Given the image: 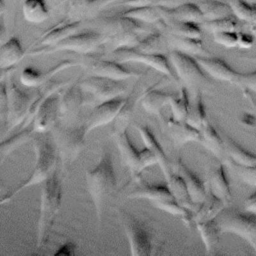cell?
<instances>
[{
  "label": "cell",
  "mask_w": 256,
  "mask_h": 256,
  "mask_svg": "<svg viewBox=\"0 0 256 256\" xmlns=\"http://www.w3.org/2000/svg\"><path fill=\"white\" fill-rule=\"evenodd\" d=\"M247 1H249V2H253V3H256V0H247Z\"/></svg>",
  "instance_id": "6125c7cd"
},
{
  "label": "cell",
  "mask_w": 256,
  "mask_h": 256,
  "mask_svg": "<svg viewBox=\"0 0 256 256\" xmlns=\"http://www.w3.org/2000/svg\"><path fill=\"white\" fill-rule=\"evenodd\" d=\"M85 180L96 217L101 222L105 203L117 189L114 165L107 148L102 149L97 165L93 169L85 172Z\"/></svg>",
  "instance_id": "6da1fadb"
},
{
  "label": "cell",
  "mask_w": 256,
  "mask_h": 256,
  "mask_svg": "<svg viewBox=\"0 0 256 256\" xmlns=\"http://www.w3.org/2000/svg\"><path fill=\"white\" fill-rule=\"evenodd\" d=\"M71 82H72V80H57V81H54V80L51 79L47 83L38 87V92L36 93L35 98L33 99L32 103H31L29 112H28L24 122L20 126V128H26L33 122V119H34L40 105L43 103V101L45 99H47L52 94L62 90L63 88L68 86Z\"/></svg>",
  "instance_id": "603a6c76"
},
{
  "label": "cell",
  "mask_w": 256,
  "mask_h": 256,
  "mask_svg": "<svg viewBox=\"0 0 256 256\" xmlns=\"http://www.w3.org/2000/svg\"><path fill=\"white\" fill-rule=\"evenodd\" d=\"M225 206L226 204L221 199L217 198L208 191L205 200L199 204L197 210L193 213V225L204 221L216 219L217 216L225 209Z\"/></svg>",
  "instance_id": "f546056e"
},
{
  "label": "cell",
  "mask_w": 256,
  "mask_h": 256,
  "mask_svg": "<svg viewBox=\"0 0 256 256\" xmlns=\"http://www.w3.org/2000/svg\"><path fill=\"white\" fill-rule=\"evenodd\" d=\"M167 7H156V6H141V7H130V9L121 13V15L136 19L142 23L148 25H159L166 17Z\"/></svg>",
  "instance_id": "4dcf8cb0"
},
{
  "label": "cell",
  "mask_w": 256,
  "mask_h": 256,
  "mask_svg": "<svg viewBox=\"0 0 256 256\" xmlns=\"http://www.w3.org/2000/svg\"><path fill=\"white\" fill-rule=\"evenodd\" d=\"M225 154L231 161L246 166H256V154L240 146L232 138L225 135L223 137Z\"/></svg>",
  "instance_id": "8d00e7d4"
},
{
  "label": "cell",
  "mask_w": 256,
  "mask_h": 256,
  "mask_svg": "<svg viewBox=\"0 0 256 256\" xmlns=\"http://www.w3.org/2000/svg\"><path fill=\"white\" fill-rule=\"evenodd\" d=\"M134 126L136 130L139 132L145 147L148 148L152 154L155 156L157 160V164L160 166V169L162 170L165 180L169 179L170 176L173 174V171L171 169L170 162L168 160L167 155L165 154L162 146L158 142L157 138L155 137L153 131L146 125H142L140 123H134Z\"/></svg>",
  "instance_id": "44dd1931"
},
{
  "label": "cell",
  "mask_w": 256,
  "mask_h": 256,
  "mask_svg": "<svg viewBox=\"0 0 256 256\" xmlns=\"http://www.w3.org/2000/svg\"><path fill=\"white\" fill-rule=\"evenodd\" d=\"M112 137L115 140L123 162L129 168L131 176L135 181L141 177L144 169L157 164L155 156L148 148L145 147L139 150L133 145L127 130L113 134Z\"/></svg>",
  "instance_id": "ba28073f"
},
{
  "label": "cell",
  "mask_w": 256,
  "mask_h": 256,
  "mask_svg": "<svg viewBox=\"0 0 256 256\" xmlns=\"http://www.w3.org/2000/svg\"><path fill=\"white\" fill-rule=\"evenodd\" d=\"M115 60H105L98 57H87L80 65L87 71L89 75L105 77L113 80H125L132 77L139 78L143 75L142 72L130 70Z\"/></svg>",
  "instance_id": "7c38bea8"
},
{
  "label": "cell",
  "mask_w": 256,
  "mask_h": 256,
  "mask_svg": "<svg viewBox=\"0 0 256 256\" xmlns=\"http://www.w3.org/2000/svg\"><path fill=\"white\" fill-rule=\"evenodd\" d=\"M208 191L221 199L226 205L231 201V189L223 164H219L211 172L208 180Z\"/></svg>",
  "instance_id": "f1b7e54d"
},
{
  "label": "cell",
  "mask_w": 256,
  "mask_h": 256,
  "mask_svg": "<svg viewBox=\"0 0 256 256\" xmlns=\"http://www.w3.org/2000/svg\"><path fill=\"white\" fill-rule=\"evenodd\" d=\"M159 28L164 32L190 37V38H202V27L201 24L195 22H183L174 20H164L159 25Z\"/></svg>",
  "instance_id": "e575fe53"
},
{
  "label": "cell",
  "mask_w": 256,
  "mask_h": 256,
  "mask_svg": "<svg viewBox=\"0 0 256 256\" xmlns=\"http://www.w3.org/2000/svg\"><path fill=\"white\" fill-rule=\"evenodd\" d=\"M197 228L202 242L205 246V250L207 254H214L218 248L220 241V234L222 233L221 228L217 219H212L208 221H204L201 223H197L195 225Z\"/></svg>",
  "instance_id": "836d02e7"
},
{
  "label": "cell",
  "mask_w": 256,
  "mask_h": 256,
  "mask_svg": "<svg viewBox=\"0 0 256 256\" xmlns=\"http://www.w3.org/2000/svg\"><path fill=\"white\" fill-rule=\"evenodd\" d=\"M233 16L245 24L256 20V3L247 0H227Z\"/></svg>",
  "instance_id": "7bdbcfd3"
},
{
  "label": "cell",
  "mask_w": 256,
  "mask_h": 256,
  "mask_svg": "<svg viewBox=\"0 0 256 256\" xmlns=\"http://www.w3.org/2000/svg\"><path fill=\"white\" fill-rule=\"evenodd\" d=\"M61 90L52 94L40 105L32 122L34 133H46L53 129L59 118Z\"/></svg>",
  "instance_id": "9a60e30c"
},
{
  "label": "cell",
  "mask_w": 256,
  "mask_h": 256,
  "mask_svg": "<svg viewBox=\"0 0 256 256\" xmlns=\"http://www.w3.org/2000/svg\"><path fill=\"white\" fill-rule=\"evenodd\" d=\"M172 111V117L176 120L185 121L190 106L188 92L185 86L180 87V94L178 97L174 96L169 103Z\"/></svg>",
  "instance_id": "f6af8a7d"
},
{
  "label": "cell",
  "mask_w": 256,
  "mask_h": 256,
  "mask_svg": "<svg viewBox=\"0 0 256 256\" xmlns=\"http://www.w3.org/2000/svg\"><path fill=\"white\" fill-rule=\"evenodd\" d=\"M238 33L239 31H223L212 35L217 44L225 48H235L238 45Z\"/></svg>",
  "instance_id": "f907efd6"
},
{
  "label": "cell",
  "mask_w": 256,
  "mask_h": 256,
  "mask_svg": "<svg viewBox=\"0 0 256 256\" xmlns=\"http://www.w3.org/2000/svg\"><path fill=\"white\" fill-rule=\"evenodd\" d=\"M249 100H250V102L254 105V107H255V109H256V104H255V103H253V101H252V99H251V98H249Z\"/></svg>",
  "instance_id": "94428289"
},
{
  "label": "cell",
  "mask_w": 256,
  "mask_h": 256,
  "mask_svg": "<svg viewBox=\"0 0 256 256\" xmlns=\"http://www.w3.org/2000/svg\"><path fill=\"white\" fill-rule=\"evenodd\" d=\"M165 181H166V184L168 185L172 195L176 199V201L180 205H182L183 207L187 208L188 210H190L194 213L197 210L199 204H195L192 201L182 177L178 173L173 172V174L170 176V178Z\"/></svg>",
  "instance_id": "d590c367"
},
{
  "label": "cell",
  "mask_w": 256,
  "mask_h": 256,
  "mask_svg": "<svg viewBox=\"0 0 256 256\" xmlns=\"http://www.w3.org/2000/svg\"><path fill=\"white\" fill-rule=\"evenodd\" d=\"M57 2V5H60V4H63L66 0H55Z\"/></svg>",
  "instance_id": "91938a15"
},
{
  "label": "cell",
  "mask_w": 256,
  "mask_h": 256,
  "mask_svg": "<svg viewBox=\"0 0 256 256\" xmlns=\"http://www.w3.org/2000/svg\"><path fill=\"white\" fill-rule=\"evenodd\" d=\"M198 143L209 150L215 157L222 159L225 154L223 137L217 132V130L207 121L200 128V138Z\"/></svg>",
  "instance_id": "d6a6232c"
},
{
  "label": "cell",
  "mask_w": 256,
  "mask_h": 256,
  "mask_svg": "<svg viewBox=\"0 0 256 256\" xmlns=\"http://www.w3.org/2000/svg\"><path fill=\"white\" fill-rule=\"evenodd\" d=\"M136 181L139 182L138 185L127 194V197L130 199H147L154 204L156 202L174 198L167 184H150L145 182L141 177Z\"/></svg>",
  "instance_id": "7402d4cb"
},
{
  "label": "cell",
  "mask_w": 256,
  "mask_h": 256,
  "mask_svg": "<svg viewBox=\"0 0 256 256\" xmlns=\"http://www.w3.org/2000/svg\"><path fill=\"white\" fill-rule=\"evenodd\" d=\"M243 205L246 212L256 214V190L245 199Z\"/></svg>",
  "instance_id": "9f6ffc18"
},
{
  "label": "cell",
  "mask_w": 256,
  "mask_h": 256,
  "mask_svg": "<svg viewBox=\"0 0 256 256\" xmlns=\"http://www.w3.org/2000/svg\"><path fill=\"white\" fill-rule=\"evenodd\" d=\"M7 93L8 111L5 124L7 125V132H9L15 127L22 125L29 112L33 99L26 92L21 90L11 78L7 83Z\"/></svg>",
  "instance_id": "4fadbf2b"
},
{
  "label": "cell",
  "mask_w": 256,
  "mask_h": 256,
  "mask_svg": "<svg viewBox=\"0 0 256 256\" xmlns=\"http://www.w3.org/2000/svg\"><path fill=\"white\" fill-rule=\"evenodd\" d=\"M91 0H69L67 15L69 19L81 20L86 18Z\"/></svg>",
  "instance_id": "681fc988"
},
{
  "label": "cell",
  "mask_w": 256,
  "mask_h": 256,
  "mask_svg": "<svg viewBox=\"0 0 256 256\" xmlns=\"http://www.w3.org/2000/svg\"><path fill=\"white\" fill-rule=\"evenodd\" d=\"M27 53L23 49L19 39L15 36L10 37L0 48V68L1 70L12 69L18 64Z\"/></svg>",
  "instance_id": "83f0119b"
},
{
  "label": "cell",
  "mask_w": 256,
  "mask_h": 256,
  "mask_svg": "<svg viewBox=\"0 0 256 256\" xmlns=\"http://www.w3.org/2000/svg\"><path fill=\"white\" fill-rule=\"evenodd\" d=\"M77 65H78V63L75 61L64 60V61H61L58 64L52 66L50 69H48L46 71H40L33 67L27 66L20 73V82L25 87L38 88L41 85L50 81L53 78V76L56 75L58 72H60L64 69L70 68V67L77 66Z\"/></svg>",
  "instance_id": "d6986e66"
},
{
  "label": "cell",
  "mask_w": 256,
  "mask_h": 256,
  "mask_svg": "<svg viewBox=\"0 0 256 256\" xmlns=\"http://www.w3.org/2000/svg\"><path fill=\"white\" fill-rule=\"evenodd\" d=\"M80 84L83 90L90 93L98 103L121 97L127 92V86L120 80L94 75H89L82 80L80 79Z\"/></svg>",
  "instance_id": "5bb4252c"
},
{
  "label": "cell",
  "mask_w": 256,
  "mask_h": 256,
  "mask_svg": "<svg viewBox=\"0 0 256 256\" xmlns=\"http://www.w3.org/2000/svg\"><path fill=\"white\" fill-rule=\"evenodd\" d=\"M76 246L73 242H65L58 247V249L54 252V255H75Z\"/></svg>",
  "instance_id": "11a10c76"
},
{
  "label": "cell",
  "mask_w": 256,
  "mask_h": 256,
  "mask_svg": "<svg viewBox=\"0 0 256 256\" xmlns=\"http://www.w3.org/2000/svg\"><path fill=\"white\" fill-rule=\"evenodd\" d=\"M62 197V183L56 170L54 174L42 184L41 188L36 237L37 249H40L49 239L54 222L61 208Z\"/></svg>",
  "instance_id": "3957f363"
},
{
  "label": "cell",
  "mask_w": 256,
  "mask_h": 256,
  "mask_svg": "<svg viewBox=\"0 0 256 256\" xmlns=\"http://www.w3.org/2000/svg\"><path fill=\"white\" fill-rule=\"evenodd\" d=\"M227 166L245 184L256 187V166H246L237 164L230 159L226 160Z\"/></svg>",
  "instance_id": "7dc6e473"
},
{
  "label": "cell",
  "mask_w": 256,
  "mask_h": 256,
  "mask_svg": "<svg viewBox=\"0 0 256 256\" xmlns=\"http://www.w3.org/2000/svg\"><path fill=\"white\" fill-rule=\"evenodd\" d=\"M8 111V93H7V83L4 79H1L0 84V115L1 121L4 124L7 118Z\"/></svg>",
  "instance_id": "f5cc1de1"
},
{
  "label": "cell",
  "mask_w": 256,
  "mask_h": 256,
  "mask_svg": "<svg viewBox=\"0 0 256 256\" xmlns=\"http://www.w3.org/2000/svg\"><path fill=\"white\" fill-rule=\"evenodd\" d=\"M135 102H136V98L134 95V88H133L132 91L129 93L128 97H126L125 103L123 104L122 108L118 112L116 118L112 122L111 135L127 130V126L133 116Z\"/></svg>",
  "instance_id": "60d3db41"
},
{
  "label": "cell",
  "mask_w": 256,
  "mask_h": 256,
  "mask_svg": "<svg viewBox=\"0 0 256 256\" xmlns=\"http://www.w3.org/2000/svg\"><path fill=\"white\" fill-rule=\"evenodd\" d=\"M120 222L128 239L132 256H150L155 253V234L144 222L121 207L116 208Z\"/></svg>",
  "instance_id": "5b68a950"
},
{
  "label": "cell",
  "mask_w": 256,
  "mask_h": 256,
  "mask_svg": "<svg viewBox=\"0 0 256 256\" xmlns=\"http://www.w3.org/2000/svg\"><path fill=\"white\" fill-rule=\"evenodd\" d=\"M255 40L256 39L251 33H245V32L239 31L237 47L240 49H250L254 45Z\"/></svg>",
  "instance_id": "db71d44e"
},
{
  "label": "cell",
  "mask_w": 256,
  "mask_h": 256,
  "mask_svg": "<svg viewBox=\"0 0 256 256\" xmlns=\"http://www.w3.org/2000/svg\"><path fill=\"white\" fill-rule=\"evenodd\" d=\"M165 20L195 22L202 24L205 19L196 3L184 2L176 7L166 8Z\"/></svg>",
  "instance_id": "1f68e13d"
},
{
  "label": "cell",
  "mask_w": 256,
  "mask_h": 256,
  "mask_svg": "<svg viewBox=\"0 0 256 256\" xmlns=\"http://www.w3.org/2000/svg\"><path fill=\"white\" fill-rule=\"evenodd\" d=\"M165 46L168 47L167 39H165L159 31H153L133 48L145 53H163Z\"/></svg>",
  "instance_id": "ee69618b"
},
{
  "label": "cell",
  "mask_w": 256,
  "mask_h": 256,
  "mask_svg": "<svg viewBox=\"0 0 256 256\" xmlns=\"http://www.w3.org/2000/svg\"><path fill=\"white\" fill-rule=\"evenodd\" d=\"M108 36L102 32H77L53 46H44L30 49L28 56H40L61 51H70L81 54L96 52L102 45L107 44Z\"/></svg>",
  "instance_id": "52a82bcc"
},
{
  "label": "cell",
  "mask_w": 256,
  "mask_h": 256,
  "mask_svg": "<svg viewBox=\"0 0 256 256\" xmlns=\"http://www.w3.org/2000/svg\"><path fill=\"white\" fill-rule=\"evenodd\" d=\"M167 43L171 50H178L192 56H210L211 54L205 49L202 38H190L167 33Z\"/></svg>",
  "instance_id": "4316f807"
},
{
  "label": "cell",
  "mask_w": 256,
  "mask_h": 256,
  "mask_svg": "<svg viewBox=\"0 0 256 256\" xmlns=\"http://www.w3.org/2000/svg\"><path fill=\"white\" fill-rule=\"evenodd\" d=\"M100 24L101 32L108 36L107 44L112 47V51L119 48H133L153 32L150 25L121 14L105 17Z\"/></svg>",
  "instance_id": "277c9868"
},
{
  "label": "cell",
  "mask_w": 256,
  "mask_h": 256,
  "mask_svg": "<svg viewBox=\"0 0 256 256\" xmlns=\"http://www.w3.org/2000/svg\"><path fill=\"white\" fill-rule=\"evenodd\" d=\"M186 0H124L121 5L127 7H141V6H156V7H176Z\"/></svg>",
  "instance_id": "c3c4849f"
},
{
  "label": "cell",
  "mask_w": 256,
  "mask_h": 256,
  "mask_svg": "<svg viewBox=\"0 0 256 256\" xmlns=\"http://www.w3.org/2000/svg\"><path fill=\"white\" fill-rule=\"evenodd\" d=\"M125 100L126 97H118L98 103L90 112L86 121L83 123L87 133L91 132L95 128L112 123L125 103Z\"/></svg>",
  "instance_id": "e0dca14e"
},
{
  "label": "cell",
  "mask_w": 256,
  "mask_h": 256,
  "mask_svg": "<svg viewBox=\"0 0 256 256\" xmlns=\"http://www.w3.org/2000/svg\"><path fill=\"white\" fill-rule=\"evenodd\" d=\"M32 145L35 152V164L30 176L21 182L15 189L7 193L1 200V204L11 201V199L21 190L43 184L56 171L58 154L53 140L45 136H33Z\"/></svg>",
  "instance_id": "7a4b0ae2"
},
{
  "label": "cell",
  "mask_w": 256,
  "mask_h": 256,
  "mask_svg": "<svg viewBox=\"0 0 256 256\" xmlns=\"http://www.w3.org/2000/svg\"><path fill=\"white\" fill-rule=\"evenodd\" d=\"M195 58L209 77L218 81L228 82L238 86L241 73L235 71L223 59L214 57L212 55L195 56Z\"/></svg>",
  "instance_id": "ac0fdd59"
},
{
  "label": "cell",
  "mask_w": 256,
  "mask_h": 256,
  "mask_svg": "<svg viewBox=\"0 0 256 256\" xmlns=\"http://www.w3.org/2000/svg\"><path fill=\"white\" fill-rule=\"evenodd\" d=\"M196 4L198 5L205 21L233 16L229 4L219 0H201Z\"/></svg>",
  "instance_id": "f35d334b"
},
{
  "label": "cell",
  "mask_w": 256,
  "mask_h": 256,
  "mask_svg": "<svg viewBox=\"0 0 256 256\" xmlns=\"http://www.w3.org/2000/svg\"><path fill=\"white\" fill-rule=\"evenodd\" d=\"M201 27L212 34L217 32H223V31H240L239 23L236 21V19L233 16L220 18L216 20H210V21H204L201 24Z\"/></svg>",
  "instance_id": "bcb514c9"
},
{
  "label": "cell",
  "mask_w": 256,
  "mask_h": 256,
  "mask_svg": "<svg viewBox=\"0 0 256 256\" xmlns=\"http://www.w3.org/2000/svg\"><path fill=\"white\" fill-rule=\"evenodd\" d=\"M51 133L61 167L67 169L85 148V136L88 134L85 125L67 127L57 122Z\"/></svg>",
  "instance_id": "8992f818"
},
{
  "label": "cell",
  "mask_w": 256,
  "mask_h": 256,
  "mask_svg": "<svg viewBox=\"0 0 256 256\" xmlns=\"http://www.w3.org/2000/svg\"><path fill=\"white\" fill-rule=\"evenodd\" d=\"M22 13L29 23L39 24L49 17V8L46 0H25L22 5Z\"/></svg>",
  "instance_id": "ab89813d"
},
{
  "label": "cell",
  "mask_w": 256,
  "mask_h": 256,
  "mask_svg": "<svg viewBox=\"0 0 256 256\" xmlns=\"http://www.w3.org/2000/svg\"><path fill=\"white\" fill-rule=\"evenodd\" d=\"M168 134L173 143L181 146L188 142H198L200 138V130L194 128L186 121L176 120L173 117L165 120Z\"/></svg>",
  "instance_id": "cb8c5ba5"
},
{
  "label": "cell",
  "mask_w": 256,
  "mask_h": 256,
  "mask_svg": "<svg viewBox=\"0 0 256 256\" xmlns=\"http://www.w3.org/2000/svg\"><path fill=\"white\" fill-rule=\"evenodd\" d=\"M33 129L31 128H21L16 134L11 136L10 138H7L5 140H2L0 145V162L1 164L5 161V159L12 154L16 149L21 147L23 144L27 143L29 140L33 138Z\"/></svg>",
  "instance_id": "74e56055"
},
{
  "label": "cell",
  "mask_w": 256,
  "mask_h": 256,
  "mask_svg": "<svg viewBox=\"0 0 256 256\" xmlns=\"http://www.w3.org/2000/svg\"><path fill=\"white\" fill-rule=\"evenodd\" d=\"M246 26L248 28V32L251 33L254 36V38L256 39V20L251 23H247Z\"/></svg>",
  "instance_id": "6f0895ef"
},
{
  "label": "cell",
  "mask_w": 256,
  "mask_h": 256,
  "mask_svg": "<svg viewBox=\"0 0 256 256\" xmlns=\"http://www.w3.org/2000/svg\"><path fill=\"white\" fill-rule=\"evenodd\" d=\"M175 165L177 173L182 177L185 182L192 201L195 204L202 203L208 194L205 184L200 180V178H198L192 171L187 168V166L182 162L181 158L177 160Z\"/></svg>",
  "instance_id": "d4e9b609"
},
{
  "label": "cell",
  "mask_w": 256,
  "mask_h": 256,
  "mask_svg": "<svg viewBox=\"0 0 256 256\" xmlns=\"http://www.w3.org/2000/svg\"><path fill=\"white\" fill-rule=\"evenodd\" d=\"M59 118L61 120H73L78 117L84 104V90L80 80L71 82L61 90Z\"/></svg>",
  "instance_id": "2e32d148"
},
{
  "label": "cell",
  "mask_w": 256,
  "mask_h": 256,
  "mask_svg": "<svg viewBox=\"0 0 256 256\" xmlns=\"http://www.w3.org/2000/svg\"><path fill=\"white\" fill-rule=\"evenodd\" d=\"M243 59H246V60H249V61L256 62V56H253V57H244Z\"/></svg>",
  "instance_id": "680465c9"
},
{
  "label": "cell",
  "mask_w": 256,
  "mask_h": 256,
  "mask_svg": "<svg viewBox=\"0 0 256 256\" xmlns=\"http://www.w3.org/2000/svg\"><path fill=\"white\" fill-rule=\"evenodd\" d=\"M216 219L222 232L232 233L243 238L256 253V214L224 209Z\"/></svg>",
  "instance_id": "30bf717a"
},
{
  "label": "cell",
  "mask_w": 256,
  "mask_h": 256,
  "mask_svg": "<svg viewBox=\"0 0 256 256\" xmlns=\"http://www.w3.org/2000/svg\"><path fill=\"white\" fill-rule=\"evenodd\" d=\"M112 59L120 63L138 62L153 68L159 73L165 75L169 80L179 83L178 77L169 61L163 53H145L134 48H119L113 50Z\"/></svg>",
  "instance_id": "8fae6325"
},
{
  "label": "cell",
  "mask_w": 256,
  "mask_h": 256,
  "mask_svg": "<svg viewBox=\"0 0 256 256\" xmlns=\"http://www.w3.org/2000/svg\"><path fill=\"white\" fill-rule=\"evenodd\" d=\"M81 25H82L81 20L59 22L56 25L49 28L47 31H45L41 35V37L38 40H36L33 43V45H31V47L53 46V45L59 43L60 41L68 38L69 36L79 32Z\"/></svg>",
  "instance_id": "ffe728a7"
},
{
  "label": "cell",
  "mask_w": 256,
  "mask_h": 256,
  "mask_svg": "<svg viewBox=\"0 0 256 256\" xmlns=\"http://www.w3.org/2000/svg\"><path fill=\"white\" fill-rule=\"evenodd\" d=\"M168 58L179 82H182L186 88H200L210 84L208 74L200 66L195 56L178 50H170Z\"/></svg>",
  "instance_id": "9c48e42d"
},
{
  "label": "cell",
  "mask_w": 256,
  "mask_h": 256,
  "mask_svg": "<svg viewBox=\"0 0 256 256\" xmlns=\"http://www.w3.org/2000/svg\"><path fill=\"white\" fill-rule=\"evenodd\" d=\"M238 86L242 89L250 90L256 93V70L247 73H241Z\"/></svg>",
  "instance_id": "816d5d0a"
},
{
  "label": "cell",
  "mask_w": 256,
  "mask_h": 256,
  "mask_svg": "<svg viewBox=\"0 0 256 256\" xmlns=\"http://www.w3.org/2000/svg\"><path fill=\"white\" fill-rule=\"evenodd\" d=\"M185 121L198 130H200V128L208 121L202 99V94L199 90L196 92L193 102L190 103Z\"/></svg>",
  "instance_id": "b9f144b4"
},
{
  "label": "cell",
  "mask_w": 256,
  "mask_h": 256,
  "mask_svg": "<svg viewBox=\"0 0 256 256\" xmlns=\"http://www.w3.org/2000/svg\"><path fill=\"white\" fill-rule=\"evenodd\" d=\"M160 82L154 84L152 87L146 89L140 96V103L142 107L149 113L153 115L160 116L161 111L164 106L170 103L171 99L175 96L172 93L164 92L157 89Z\"/></svg>",
  "instance_id": "484cf974"
}]
</instances>
